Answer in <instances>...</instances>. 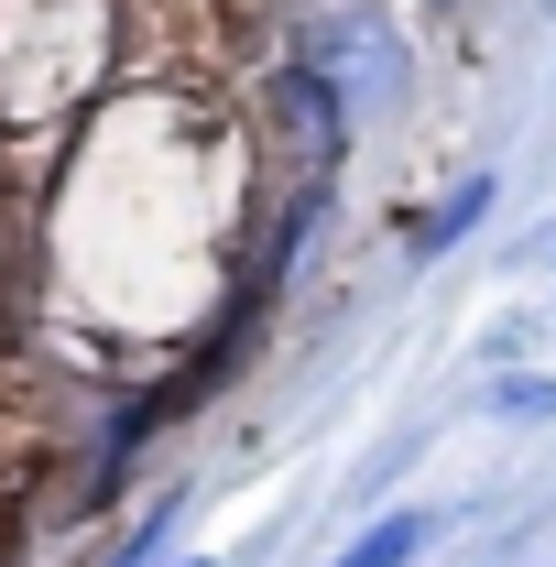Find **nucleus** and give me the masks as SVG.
Listing matches in <instances>:
<instances>
[{
	"label": "nucleus",
	"mask_w": 556,
	"mask_h": 567,
	"mask_svg": "<svg viewBox=\"0 0 556 567\" xmlns=\"http://www.w3.org/2000/svg\"><path fill=\"white\" fill-rule=\"evenodd\" d=\"M306 76L339 99L349 121H371V110H393V99L415 87V55H404V33H393L371 0H339V11L306 33Z\"/></svg>",
	"instance_id": "f257e3e1"
},
{
	"label": "nucleus",
	"mask_w": 556,
	"mask_h": 567,
	"mask_svg": "<svg viewBox=\"0 0 556 567\" xmlns=\"http://www.w3.org/2000/svg\"><path fill=\"white\" fill-rule=\"evenodd\" d=\"M274 110H284V142L295 153H317V164H339V142H349V110L317 87V76L295 66V76H274Z\"/></svg>",
	"instance_id": "f03ea898"
},
{
	"label": "nucleus",
	"mask_w": 556,
	"mask_h": 567,
	"mask_svg": "<svg viewBox=\"0 0 556 567\" xmlns=\"http://www.w3.org/2000/svg\"><path fill=\"white\" fill-rule=\"evenodd\" d=\"M481 208H491V186H459V197H447V208L425 218V229H404V240H415V251H436V240H459V229H470Z\"/></svg>",
	"instance_id": "20e7f679"
},
{
	"label": "nucleus",
	"mask_w": 556,
	"mask_h": 567,
	"mask_svg": "<svg viewBox=\"0 0 556 567\" xmlns=\"http://www.w3.org/2000/svg\"><path fill=\"white\" fill-rule=\"evenodd\" d=\"M425 535H436L425 513H382L360 546H339V567H415V546H425Z\"/></svg>",
	"instance_id": "7ed1b4c3"
}]
</instances>
